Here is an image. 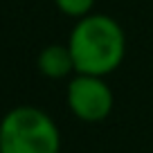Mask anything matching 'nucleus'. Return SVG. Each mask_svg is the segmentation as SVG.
Here are the masks:
<instances>
[{
  "label": "nucleus",
  "instance_id": "nucleus-4",
  "mask_svg": "<svg viewBox=\"0 0 153 153\" xmlns=\"http://www.w3.org/2000/svg\"><path fill=\"white\" fill-rule=\"evenodd\" d=\"M36 65L38 72L48 79H65L74 72V61H72V54L70 48L61 43H52V45H45L41 52H38L36 59Z\"/></svg>",
  "mask_w": 153,
  "mask_h": 153
},
{
  "label": "nucleus",
  "instance_id": "nucleus-1",
  "mask_svg": "<svg viewBox=\"0 0 153 153\" xmlns=\"http://www.w3.org/2000/svg\"><path fill=\"white\" fill-rule=\"evenodd\" d=\"M76 74L108 76L126 56V34L106 14H88L76 20L68 38Z\"/></svg>",
  "mask_w": 153,
  "mask_h": 153
},
{
  "label": "nucleus",
  "instance_id": "nucleus-2",
  "mask_svg": "<svg viewBox=\"0 0 153 153\" xmlns=\"http://www.w3.org/2000/svg\"><path fill=\"white\" fill-rule=\"evenodd\" d=\"M56 122L36 106H16L0 120V153H59Z\"/></svg>",
  "mask_w": 153,
  "mask_h": 153
},
{
  "label": "nucleus",
  "instance_id": "nucleus-3",
  "mask_svg": "<svg viewBox=\"0 0 153 153\" xmlns=\"http://www.w3.org/2000/svg\"><path fill=\"white\" fill-rule=\"evenodd\" d=\"M68 108L72 110L76 120L97 124L104 122L115 106V97L110 86L104 81V76H92V74H76L68 83Z\"/></svg>",
  "mask_w": 153,
  "mask_h": 153
},
{
  "label": "nucleus",
  "instance_id": "nucleus-5",
  "mask_svg": "<svg viewBox=\"0 0 153 153\" xmlns=\"http://www.w3.org/2000/svg\"><path fill=\"white\" fill-rule=\"evenodd\" d=\"M97 0H54L56 9L61 11L68 18H83V16L92 14V7H95Z\"/></svg>",
  "mask_w": 153,
  "mask_h": 153
}]
</instances>
